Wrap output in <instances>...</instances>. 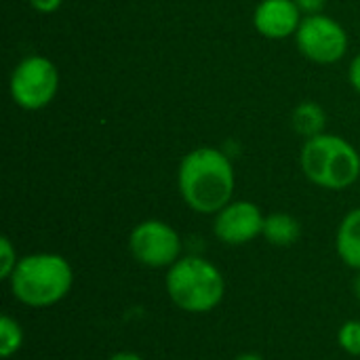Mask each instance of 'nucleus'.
Masks as SVG:
<instances>
[{"label": "nucleus", "mask_w": 360, "mask_h": 360, "mask_svg": "<svg viewBox=\"0 0 360 360\" xmlns=\"http://www.w3.org/2000/svg\"><path fill=\"white\" fill-rule=\"evenodd\" d=\"M338 342L344 352H348L352 356H360V321L344 323L338 333Z\"/></svg>", "instance_id": "nucleus-14"}, {"label": "nucleus", "mask_w": 360, "mask_h": 360, "mask_svg": "<svg viewBox=\"0 0 360 360\" xmlns=\"http://www.w3.org/2000/svg\"><path fill=\"white\" fill-rule=\"evenodd\" d=\"M264 221L266 217L257 205L249 200H232L219 213H215L213 232L224 245L238 247L262 236Z\"/></svg>", "instance_id": "nucleus-8"}, {"label": "nucleus", "mask_w": 360, "mask_h": 360, "mask_svg": "<svg viewBox=\"0 0 360 360\" xmlns=\"http://www.w3.org/2000/svg\"><path fill=\"white\" fill-rule=\"evenodd\" d=\"M325 2L327 0H295V4L300 6V11L304 15H316V13H321L323 6H325Z\"/></svg>", "instance_id": "nucleus-16"}, {"label": "nucleus", "mask_w": 360, "mask_h": 360, "mask_svg": "<svg viewBox=\"0 0 360 360\" xmlns=\"http://www.w3.org/2000/svg\"><path fill=\"white\" fill-rule=\"evenodd\" d=\"M129 251L146 268H171L181 257V238L169 224L146 219L129 236Z\"/></svg>", "instance_id": "nucleus-7"}, {"label": "nucleus", "mask_w": 360, "mask_h": 360, "mask_svg": "<svg viewBox=\"0 0 360 360\" xmlns=\"http://www.w3.org/2000/svg\"><path fill=\"white\" fill-rule=\"evenodd\" d=\"M165 287L169 300L190 314H207L215 310L226 293V281L219 268L198 255L179 257L169 268Z\"/></svg>", "instance_id": "nucleus-3"}, {"label": "nucleus", "mask_w": 360, "mask_h": 360, "mask_svg": "<svg viewBox=\"0 0 360 360\" xmlns=\"http://www.w3.org/2000/svg\"><path fill=\"white\" fill-rule=\"evenodd\" d=\"M354 293H356V297H359L360 302V274L359 278H356V283H354Z\"/></svg>", "instance_id": "nucleus-21"}, {"label": "nucleus", "mask_w": 360, "mask_h": 360, "mask_svg": "<svg viewBox=\"0 0 360 360\" xmlns=\"http://www.w3.org/2000/svg\"><path fill=\"white\" fill-rule=\"evenodd\" d=\"M262 236L274 247H291L300 240L302 226L289 213H272L264 221V234Z\"/></svg>", "instance_id": "nucleus-11"}, {"label": "nucleus", "mask_w": 360, "mask_h": 360, "mask_svg": "<svg viewBox=\"0 0 360 360\" xmlns=\"http://www.w3.org/2000/svg\"><path fill=\"white\" fill-rule=\"evenodd\" d=\"M302 19L304 17L295 0H262L253 13L255 30L270 40L295 36Z\"/></svg>", "instance_id": "nucleus-9"}, {"label": "nucleus", "mask_w": 360, "mask_h": 360, "mask_svg": "<svg viewBox=\"0 0 360 360\" xmlns=\"http://www.w3.org/2000/svg\"><path fill=\"white\" fill-rule=\"evenodd\" d=\"M23 346V329L21 325L4 314L0 319V356L2 359H11L13 354H17Z\"/></svg>", "instance_id": "nucleus-13"}, {"label": "nucleus", "mask_w": 360, "mask_h": 360, "mask_svg": "<svg viewBox=\"0 0 360 360\" xmlns=\"http://www.w3.org/2000/svg\"><path fill=\"white\" fill-rule=\"evenodd\" d=\"M234 360H264V356H259V354H255V352H247V354L236 356Z\"/></svg>", "instance_id": "nucleus-20"}, {"label": "nucleus", "mask_w": 360, "mask_h": 360, "mask_svg": "<svg viewBox=\"0 0 360 360\" xmlns=\"http://www.w3.org/2000/svg\"><path fill=\"white\" fill-rule=\"evenodd\" d=\"M234 186V167L217 148L205 146L188 152L177 171V188L184 202L202 215H215L232 202Z\"/></svg>", "instance_id": "nucleus-1"}, {"label": "nucleus", "mask_w": 360, "mask_h": 360, "mask_svg": "<svg viewBox=\"0 0 360 360\" xmlns=\"http://www.w3.org/2000/svg\"><path fill=\"white\" fill-rule=\"evenodd\" d=\"M17 264H19V259H17V251H15L13 243L6 236H2L0 238V276L4 281H8L11 274L15 272Z\"/></svg>", "instance_id": "nucleus-15"}, {"label": "nucleus", "mask_w": 360, "mask_h": 360, "mask_svg": "<svg viewBox=\"0 0 360 360\" xmlns=\"http://www.w3.org/2000/svg\"><path fill=\"white\" fill-rule=\"evenodd\" d=\"M300 165L304 175L325 190H346L360 177V154L340 135L321 133L306 139Z\"/></svg>", "instance_id": "nucleus-4"}, {"label": "nucleus", "mask_w": 360, "mask_h": 360, "mask_svg": "<svg viewBox=\"0 0 360 360\" xmlns=\"http://www.w3.org/2000/svg\"><path fill=\"white\" fill-rule=\"evenodd\" d=\"M108 360H143L139 354H135V352H118V354H114V356H110Z\"/></svg>", "instance_id": "nucleus-19"}, {"label": "nucleus", "mask_w": 360, "mask_h": 360, "mask_svg": "<svg viewBox=\"0 0 360 360\" xmlns=\"http://www.w3.org/2000/svg\"><path fill=\"white\" fill-rule=\"evenodd\" d=\"M72 283V266L57 253H34L21 257L8 278L13 297L30 308H49L59 304L70 293Z\"/></svg>", "instance_id": "nucleus-2"}, {"label": "nucleus", "mask_w": 360, "mask_h": 360, "mask_svg": "<svg viewBox=\"0 0 360 360\" xmlns=\"http://www.w3.org/2000/svg\"><path fill=\"white\" fill-rule=\"evenodd\" d=\"M348 78H350V84L360 93V53L354 57V61L350 63V70H348Z\"/></svg>", "instance_id": "nucleus-18"}, {"label": "nucleus", "mask_w": 360, "mask_h": 360, "mask_svg": "<svg viewBox=\"0 0 360 360\" xmlns=\"http://www.w3.org/2000/svg\"><path fill=\"white\" fill-rule=\"evenodd\" d=\"M291 124H293V129H295L297 135L310 139V137H316V135L325 133L327 116H325V110L319 103H314V101H302L293 110Z\"/></svg>", "instance_id": "nucleus-12"}, {"label": "nucleus", "mask_w": 360, "mask_h": 360, "mask_svg": "<svg viewBox=\"0 0 360 360\" xmlns=\"http://www.w3.org/2000/svg\"><path fill=\"white\" fill-rule=\"evenodd\" d=\"M295 44L306 59L321 65H331L346 55L348 34L335 19L316 13L302 19L295 34Z\"/></svg>", "instance_id": "nucleus-6"}, {"label": "nucleus", "mask_w": 360, "mask_h": 360, "mask_svg": "<svg viewBox=\"0 0 360 360\" xmlns=\"http://www.w3.org/2000/svg\"><path fill=\"white\" fill-rule=\"evenodd\" d=\"M338 255L348 268L360 270V207L352 209L338 228Z\"/></svg>", "instance_id": "nucleus-10"}, {"label": "nucleus", "mask_w": 360, "mask_h": 360, "mask_svg": "<svg viewBox=\"0 0 360 360\" xmlns=\"http://www.w3.org/2000/svg\"><path fill=\"white\" fill-rule=\"evenodd\" d=\"M11 97L13 101L27 112L46 108L59 89V72L49 57L32 55L17 63L11 74Z\"/></svg>", "instance_id": "nucleus-5"}, {"label": "nucleus", "mask_w": 360, "mask_h": 360, "mask_svg": "<svg viewBox=\"0 0 360 360\" xmlns=\"http://www.w3.org/2000/svg\"><path fill=\"white\" fill-rule=\"evenodd\" d=\"M30 4L38 13H55L63 4V0H30Z\"/></svg>", "instance_id": "nucleus-17"}]
</instances>
